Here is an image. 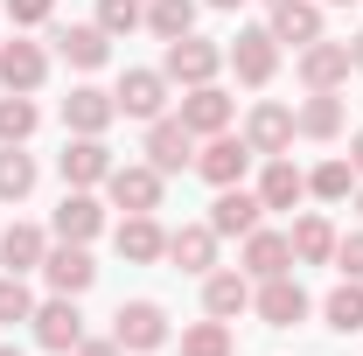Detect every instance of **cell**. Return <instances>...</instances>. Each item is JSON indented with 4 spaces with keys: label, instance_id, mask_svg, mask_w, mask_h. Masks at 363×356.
I'll return each mask as SVG.
<instances>
[{
    "label": "cell",
    "instance_id": "obj_17",
    "mask_svg": "<svg viewBox=\"0 0 363 356\" xmlns=\"http://www.w3.org/2000/svg\"><path fill=\"white\" fill-rule=\"evenodd\" d=\"M259 217H266V203H259V189H245V182L217 189V203H210V230H217V238H245V230H259Z\"/></svg>",
    "mask_w": 363,
    "mask_h": 356
},
{
    "label": "cell",
    "instance_id": "obj_14",
    "mask_svg": "<svg viewBox=\"0 0 363 356\" xmlns=\"http://www.w3.org/2000/svg\"><path fill=\"white\" fill-rule=\"evenodd\" d=\"M49 43H56V56H63L70 70H105V63H112V35H105L98 21H63Z\"/></svg>",
    "mask_w": 363,
    "mask_h": 356
},
{
    "label": "cell",
    "instance_id": "obj_40",
    "mask_svg": "<svg viewBox=\"0 0 363 356\" xmlns=\"http://www.w3.org/2000/svg\"><path fill=\"white\" fill-rule=\"evenodd\" d=\"M350 168H357V175H363V126H357V133H350Z\"/></svg>",
    "mask_w": 363,
    "mask_h": 356
},
{
    "label": "cell",
    "instance_id": "obj_43",
    "mask_svg": "<svg viewBox=\"0 0 363 356\" xmlns=\"http://www.w3.org/2000/svg\"><path fill=\"white\" fill-rule=\"evenodd\" d=\"M0 356H21V350H14V343H0Z\"/></svg>",
    "mask_w": 363,
    "mask_h": 356
},
{
    "label": "cell",
    "instance_id": "obj_27",
    "mask_svg": "<svg viewBox=\"0 0 363 356\" xmlns=\"http://www.w3.org/2000/svg\"><path fill=\"white\" fill-rule=\"evenodd\" d=\"M335 223L321 217V210H308V217H294V230H286V245H294V266H328L335 259Z\"/></svg>",
    "mask_w": 363,
    "mask_h": 356
},
{
    "label": "cell",
    "instance_id": "obj_23",
    "mask_svg": "<svg viewBox=\"0 0 363 356\" xmlns=\"http://www.w3.org/2000/svg\"><path fill=\"white\" fill-rule=\"evenodd\" d=\"M119 119V105H112V91H98V84H70V98H63V126L70 133H98L105 140V126Z\"/></svg>",
    "mask_w": 363,
    "mask_h": 356
},
{
    "label": "cell",
    "instance_id": "obj_35",
    "mask_svg": "<svg viewBox=\"0 0 363 356\" xmlns=\"http://www.w3.org/2000/svg\"><path fill=\"white\" fill-rule=\"evenodd\" d=\"M91 21H98V28H105V35L119 43V35L147 28V0H98V14H91Z\"/></svg>",
    "mask_w": 363,
    "mask_h": 356
},
{
    "label": "cell",
    "instance_id": "obj_36",
    "mask_svg": "<svg viewBox=\"0 0 363 356\" xmlns=\"http://www.w3.org/2000/svg\"><path fill=\"white\" fill-rule=\"evenodd\" d=\"M35 314V294H28V279L21 272H0V321L14 328V321H28Z\"/></svg>",
    "mask_w": 363,
    "mask_h": 356
},
{
    "label": "cell",
    "instance_id": "obj_18",
    "mask_svg": "<svg viewBox=\"0 0 363 356\" xmlns=\"http://www.w3.org/2000/svg\"><path fill=\"white\" fill-rule=\"evenodd\" d=\"M259 203H266V210H301V203H308V168H301L294 154H266Z\"/></svg>",
    "mask_w": 363,
    "mask_h": 356
},
{
    "label": "cell",
    "instance_id": "obj_31",
    "mask_svg": "<svg viewBox=\"0 0 363 356\" xmlns=\"http://www.w3.org/2000/svg\"><path fill=\"white\" fill-rule=\"evenodd\" d=\"M35 154H21V147H0V203H28L35 196Z\"/></svg>",
    "mask_w": 363,
    "mask_h": 356
},
{
    "label": "cell",
    "instance_id": "obj_16",
    "mask_svg": "<svg viewBox=\"0 0 363 356\" xmlns=\"http://www.w3.org/2000/svg\"><path fill=\"white\" fill-rule=\"evenodd\" d=\"M43 279H49V294H70V301H84L91 279H98V266H91V245H49Z\"/></svg>",
    "mask_w": 363,
    "mask_h": 356
},
{
    "label": "cell",
    "instance_id": "obj_39",
    "mask_svg": "<svg viewBox=\"0 0 363 356\" xmlns=\"http://www.w3.org/2000/svg\"><path fill=\"white\" fill-rule=\"evenodd\" d=\"M70 356H126V350H119L112 335H84V343H77V350H70Z\"/></svg>",
    "mask_w": 363,
    "mask_h": 356
},
{
    "label": "cell",
    "instance_id": "obj_12",
    "mask_svg": "<svg viewBox=\"0 0 363 356\" xmlns=\"http://www.w3.org/2000/svg\"><path fill=\"white\" fill-rule=\"evenodd\" d=\"M112 105H119V119H161L168 112V77L161 70H126L119 84H112Z\"/></svg>",
    "mask_w": 363,
    "mask_h": 356
},
{
    "label": "cell",
    "instance_id": "obj_10",
    "mask_svg": "<svg viewBox=\"0 0 363 356\" xmlns=\"http://www.w3.org/2000/svg\"><path fill=\"white\" fill-rule=\"evenodd\" d=\"M294 140H301V133H294V105H279V98H259V105L245 112V147H252L259 161H266V154H286Z\"/></svg>",
    "mask_w": 363,
    "mask_h": 356
},
{
    "label": "cell",
    "instance_id": "obj_9",
    "mask_svg": "<svg viewBox=\"0 0 363 356\" xmlns=\"http://www.w3.org/2000/svg\"><path fill=\"white\" fill-rule=\"evenodd\" d=\"M196 147L203 140L182 126L175 112H161V119H147V161L161 168V175H182V168H196Z\"/></svg>",
    "mask_w": 363,
    "mask_h": 356
},
{
    "label": "cell",
    "instance_id": "obj_6",
    "mask_svg": "<svg viewBox=\"0 0 363 356\" xmlns=\"http://www.w3.org/2000/svg\"><path fill=\"white\" fill-rule=\"evenodd\" d=\"M28 328H35V350H49V356H70L77 343H84V314H77V301H70V294H49V301H35Z\"/></svg>",
    "mask_w": 363,
    "mask_h": 356
},
{
    "label": "cell",
    "instance_id": "obj_42",
    "mask_svg": "<svg viewBox=\"0 0 363 356\" xmlns=\"http://www.w3.org/2000/svg\"><path fill=\"white\" fill-rule=\"evenodd\" d=\"M350 63H357V70H363V35H350Z\"/></svg>",
    "mask_w": 363,
    "mask_h": 356
},
{
    "label": "cell",
    "instance_id": "obj_1",
    "mask_svg": "<svg viewBox=\"0 0 363 356\" xmlns=\"http://www.w3.org/2000/svg\"><path fill=\"white\" fill-rule=\"evenodd\" d=\"M161 189H168V175H161L154 161H119V168L105 175L112 210H126V217H154V210H161Z\"/></svg>",
    "mask_w": 363,
    "mask_h": 356
},
{
    "label": "cell",
    "instance_id": "obj_24",
    "mask_svg": "<svg viewBox=\"0 0 363 356\" xmlns=\"http://www.w3.org/2000/svg\"><path fill=\"white\" fill-rule=\"evenodd\" d=\"M245 308H252V279H245L238 266L203 272V314H217V321H238Z\"/></svg>",
    "mask_w": 363,
    "mask_h": 356
},
{
    "label": "cell",
    "instance_id": "obj_33",
    "mask_svg": "<svg viewBox=\"0 0 363 356\" xmlns=\"http://www.w3.org/2000/svg\"><path fill=\"white\" fill-rule=\"evenodd\" d=\"M321 321H328L335 335H357L363 328V279H342V287L321 301Z\"/></svg>",
    "mask_w": 363,
    "mask_h": 356
},
{
    "label": "cell",
    "instance_id": "obj_22",
    "mask_svg": "<svg viewBox=\"0 0 363 356\" xmlns=\"http://www.w3.org/2000/svg\"><path fill=\"white\" fill-rule=\"evenodd\" d=\"M49 77V49L43 43H0V91H43Z\"/></svg>",
    "mask_w": 363,
    "mask_h": 356
},
{
    "label": "cell",
    "instance_id": "obj_7",
    "mask_svg": "<svg viewBox=\"0 0 363 356\" xmlns=\"http://www.w3.org/2000/svg\"><path fill=\"white\" fill-rule=\"evenodd\" d=\"M119 161H112V147L98 133H70V147L56 154V175H63V189H105V175H112Z\"/></svg>",
    "mask_w": 363,
    "mask_h": 356
},
{
    "label": "cell",
    "instance_id": "obj_13",
    "mask_svg": "<svg viewBox=\"0 0 363 356\" xmlns=\"http://www.w3.org/2000/svg\"><path fill=\"white\" fill-rule=\"evenodd\" d=\"M230 112H238V105H230L224 84H196V91H182V112H175V119L196 140H210V133H230Z\"/></svg>",
    "mask_w": 363,
    "mask_h": 356
},
{
    "label": "cell",
    "instance_id": "obj_8",
    "mask_svg": "<svg viewBox=\"0 0 363 356\" xmlns=\"http://www.w3.org/2000/svg\"><path fill=\"white\" fill-rule=\"evenodd\" d=\"M259 154L245 147V133H210L203 147H196V175L210 182V189H230V182H245V168H252Z\"/></svg>",
    "mask_w": 363,
    "mask_h": 356
},
{
    "label": "cell",
    "instance_id": "obj_15",
    "mask_svg": "<svg viewBox=\"0 0 363 356\" xmlns=\"http://www.w3.org/2000/svg\"><path fill=\"white\" fill-rule=\"evenodd\" d=\"M238 272L259 287V279H272V272H294V245H286V230H245V252H238Z\"/></svg>",
    "mask_w": 363,
    "mask_h": 356
},
{
    "label": "cell",
    "instance_id": "obj_3",
    "mask_svg": "<svg viewBox=\"0 0 363 356\" xmlns=\"http://www.w3.org/2000/svg\"><path fill=\"white\" fill-rule=\"evenodd\" d=\"M112 343H119L126 356H154L161 343H168V308H161V301H119Z\"/></svg>",
    "mask_w": 363,
    "mask_h": 356
},
{
    "label": "cell",
    "instance_id": "obj_29",
    "mask_svg": "<svg viewBox=\"0 0 363 356\" xmlns=\"http://www.w3.org/2000/svg\"><path fill=\"white\" fill-rule=\"evenodd\" d=\"M35 126H43L35 98H28V91H0V147H28Z\"/></svg>",
    "mask_w": 363,
    "mask_h": 356
},
{
    "label": "cell",
    "instance_id": "obj_28",
    "mask_svg": "<svg viewBox=\"0 0 363 356\" xmlns=\"http://www.w3.org/2000/svg\"><path fill=\"white\" fill-rule=\"evenodd\" d=\"M294 133L301 140H335L342 133V98L335 91H308V105L294 112Z\"/></svg>",
    "mask_w": 363,
    "mask_h": 356
},
{
    "label": "cell",
    "instance_id": "obj_32",
    "mask_svg": "<svg viewBox=\"0 0 363 356\" xmlns=\"http://www.w3.org/2000/svg\"><path fill=\"white\" fill-rule=\"evenodd\" d=\"M196 7L203 0H147V28L161 43H182V35H196Z\"/></svg>",
    "mask_w": 363,
    "mask_h": 356
},
{
    "label": "cell",
    "instance_id": "obj_44",
    "mask_svg": "<svg viewBox=\"0 0 363 356\" xmlns=\"http://www.w3.org/2000/svg\"><path fill=\"white\" fill-rule=\"evenodd\" d=\"M321 7H350V0H321Z\"/></svg>",
    "mask_w": 363,
    "mask_h": 356
},
{
    "label": "cell",
    "instance_id": "obj_20",
    "mask_svg": "<svg viewBox=\"0 0 363 356\" xmlns=\"http://www.w3.org/2000/svg\"><path fill=\"white\" fill-rule=\"evenodd\" d=\"M112 252H119L126 266H161V259H168V230H161V217H126L119 230H112Z\"/></svg>",
    "mask_w": 363,
    "mask_h": 356
},
{
    "label": "cell",
    "instance_id": "obj_11",
    "mask_svg": "<svg viewBox=\"0 0 363 356\" xmlns=\"http://www.w3.org/2000/svg\"><path fill=\"white\" fill-rule=\"evenodd\" d=\"M105 230V203L91 196V189H63V203H56V217H49V238L56 245H91Z\"/></svg>",
    "mask_w": 363,
    "mask_h": 356
},
{
    "label": "cell",
    "instance_id": "obj_38",
    "mask_svg": "<svg viewBox=\"0 0 363 356\" xmlns=\"http://www.w3.org/2000/svg\"><path fill=\"white\" fill-rule=\"evenodd\" d=\"M0 7H7L14 28H43L49 14H56V0H0Z\"/></svg>",
    "mask_w": 363,
    "mask_h": 356
},
{
    "label": "cell",
    "instance_id": "obj_34",
    "mask_svg": "<svg viewBox=\"0 0 363 356\" xmlns=\"http://www.w3.org/2000/svg\"><path fill=\"white\" fill-rule=\"evenodd\" d=\"M182 356H238L230 350V321H217V314L210 321H189L182 328Z\"/></svg>",
    "mask_w": 363,
    "mask_h": 356
},
{
    "label": "cell",
    "instance_id": "obj_30",
    "mask_svg": "<svg viewBox=\"0 0 363 356\" xmlns=\"http://www.w3.org/2000/svg\"><path fill=\"white\" fill-rule=\"evenodd\" d=\"M308 196H315V203H350V196H357V168L335 161V154L315 161V168H308Z\"/></svg>",
    "mask_w": 363,
    "mask_h": 356
},
{
    "label": "cell",
    "instance_id": "obj_5",
    "mask_svg": "<svg viewBox=\"0 0 363 356\" xmlns=\"http://www.w3.org/2000/svg\"><path fill=\"white\" fill-rule=\"evenodd\" d=\"M217 70H224V49L210 43V35H182V43H168V56H161V77L182 84V91L217 84Z\"/></svg>",
    "mask_w": 363,
    "mask_h": 356
},
{
    "label": "cell",
    "instance_id": "obj_37",
    "mask_svg": "<svg viewBox=\"0 0 363 356\" xmlns=\"http://www.w3.org/2000/svg\"><path fill=\"white\" fill-rule=\"evenodd\" d=\"M328 266L342 272V279H363V223H357V230H342V238H335V259H328Z\"/></svg>",
    "mask_w": 363,
    "mask_h": 356
},
{
    "label": "cell",
    "instance_id": "obj_4",
    "mask_svg": "<svg viewBox=\"0 0 363 356\" xmlns=\"http://www.w3.org/2000/svg\"><path fill=\"white\" fill-rule=\"evenodd\" d=\"M224 70H238V84L266 91L272 70H279V35H272V28H238L230 49H224Z\"/></svg>",
    "mask_w": 363,
    "mask_h": 356
},
{
    "label": "cell",
    "instance_id": "obj_25",
    "mask_svg": "<svg viewBox=\"0 0 363 356\" xmlns=\"http://www.w3.org/2000/svg\"><path fill=\"white\" fill-rule=\"evenodd\" d=\"M49 245H56V238H49L43 223H7V230H0V266L7 272H43Z\"/></svg>",
    "mask_w": 363,
    "mask_h": 356
},
{
    "label": "cell",
    "instance_id": "obj_41",
    "mask_svg": "<svg viewBox=\"0 0 363 356\" xmlns=\"http://www.w3.org/2000/svg\"><path fill=\"white\" fill-rule=\"evenodd\" d=\"M203 7H217V14H238V7H245V0H203Z\"/></svg>",
    "mask_w": 363,
    "mask_h": 356
},
{
    "label": "cell",
    "instance_id": "obj_19",
    "mask_svg": "<svg viewBox=\"0 0 363 356\" xmlns=\"http://www.w3.org/2000/svg\"><path fill=\"white\" fill-rule=\"evenodd\" d=\"M350 70H357V63H350V43H328V35H321V43L301 49V84L308 91H342Z\"/></svg>",
    "mask_w": 363,
    "mask_h": 356
},
{
    "label": "cell",
    "instance_id": "obj_21",
    "mask_svg": "<svg viewBox=\"0 0 363 356\" xmlns=\"http://www.w3.org/2000/svg\"><path fill=\"white\" fill-rule=\"evenodd\" d=\"M168 266H175V272H196V279L217 272V230H210V217L168 230Z\"/></svg>",
    "mask_w": 363,
    "mask_h": 356
},
{
    "label": "cell",
    "instance_id": "obj_2",
    "mask_svg": "<svg viewBox=\"0 0 363 356\" xmlns=\"http://www.w3.org/2000/svg\"><path fill=\"white\" fill-rule=\"evenodd\" d=\"M252 314H259L266 328H301V321L315 314V301H308V287H301L294 272H272V279L252 287Z\"/></svg>",
    "mask_w": 363,
    "mask_h": 356
},
{
    "label": "cell",
    "instance_id": "obj_45",
    "mask_svg": "<svg viewBox=\"0 0 363 356\" xmlns=\"http://www.w3.org/2000/svg\"><path fill=\"white\" fill-rule=\"evenodd\" d=\"M357 217H363V189H357Z\"/></svg>",
    "mask_w": 363,
    "mask_h": 356
},
{
    "label": "cell",
    "instance_id": "obj_26",
    "mask_svg": "<svg viewBox=\"0 0 363 356\" xmlns=\"http://www.w3.org/2000/svg\"><path fill=\"white\" fill-rule=\"evenodd\" d=\"M272 35H279V49L294 43V49H308L321 43V0H272V21H266Z\"/></svg>",
    "mask_w": 363,
    "mask_h": 356
}]
</instances>
